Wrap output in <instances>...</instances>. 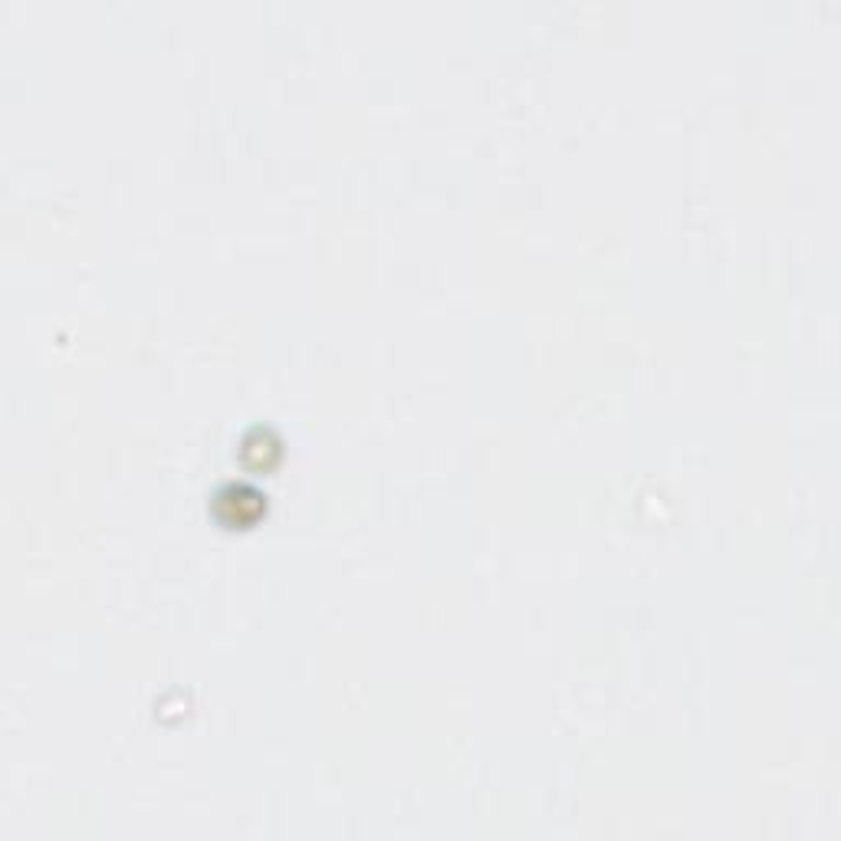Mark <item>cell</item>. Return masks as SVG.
<instances>
[{"instance_id":"obj_1","label":"cell","mask_w":841,"mask_h":841,"mask_svg":"<svg viewBox=\"0 0 841 841\" xmlns=\"http://www.w3.org/2000/svg\"><path fill=\"white\" fill-rule=\"evenodd\" d=\"M224 507H231V514L221 517L224 523H250V520L260 517V510L267 507V503H263V496H260L253 486H247V483H227V486H221V493L214 496V510H224Z\"/></svg>"}]
</instances>
